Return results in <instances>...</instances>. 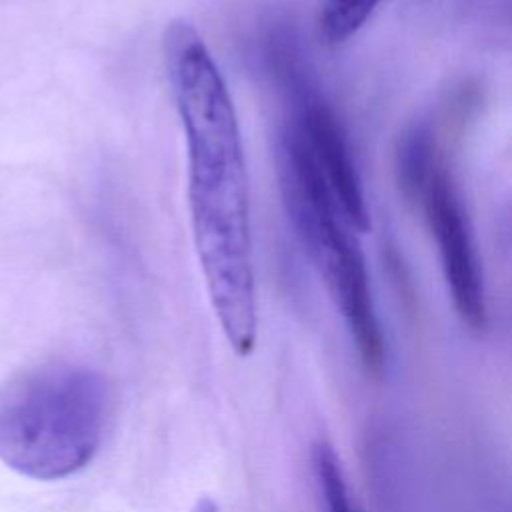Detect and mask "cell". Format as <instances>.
<instances>
[{"label": "cell", "mask_w": 512, "mask_h": 512, "mask_svg": "<svg viewBox=\"0 0 512 512\" xmlns=\"http://www.w3.org/2000/svg\"><path fill=\"white\" fill-rule=\"evenodd\" d=\"M162 46L186 134L192 236L206 290L228 344L248 356L258 336V302L248 174L236 112L212 54L190 22H170Z\"/></svg>", "instance_id": "6da1fadb"}, {"label": "cell", "mask_w": 512, "mask_h": 512, "mask_svg": "<svg viewBox=\"0 0 512 512\" xmlns=\"http://www.w3.org/2000/svg\"><path fill=\"white\" fill-rule=\"evenodd\" d=\"M108 412V386L88 366L20 370L0 384V460L32 480L74 476L98 454Z\"/></svg>", "instance_id": "7a4b0ae2"}, {"label": "cell", "mask_w": 512, "mask_h": 512, "mask_svg": "<svg viewBox=\"0 0 512 512\" xmlns=\"http://www.w3.org/2000/svg\"><path fill=\"white\" fill-rule=\"evenodd\" d=\"M276 168L282 202L300 244L328 284L362 364L380 372L386 344L362 250L304 134L288 118L276 140Z\"/></svg>", "instance_id": "3957f363"}, {"label": "cell", "mask_w": 512, "mask_h": 512, "mask_svg": "<svg viewBox=\"0 0 512 512\" xmlns=\"http://www.w3.org/2000/svg\"><path fill=\"white\" fill-rule=\"evenodd\" d=\"M424 212L438 246L444 278L458 316L472 328H484L488 320L482 268L472 230L452 176L436 166L424 196Z\"/></svg>", "instance_id": "277c9868"}, {"label": "cell", "mask_w": 512, "mask_h": 512, "mask_svg": "<svg viewBox=\"0 0 512 512\" xmlns=\"http://www.w3.org/2000/svg\"><path fill=\"white\" fill-rule=\"evenodd\" d=\"M434 136L424 122L408 126L396 146V180L408 200L424 196V190L436 170Z\"/></svg>", "instance_id": "5b68a950"}, {"label": "cell", "mask_w": 512, "mask_h": 512, "mask_svg": "<svg viewBox=\"0 0 512 512\" xmlns=\"http://www.w3.org/2000/svg\"><path fill=\"white\" fill-rule=\"evenodd\" d=\"M312 466L326 512H358L354 500L350 498L338 454L328 442L314 444Z\"/></svg>", "instance_id": "8992f818"}, {"label": "cell", "mask_w": 512, "mask_h": 512, "mask_svg": "<svg viewBox=\"0 0 512 512\" xmlns=\"http://www.w3.org/2000/svg\"><path fill=\"white\" fill-rule=\"evenodd\" d=\"M384 0H324L320 12L322 36L340 44L354 36Z\"/></svg>", "instance_id": "52a82bcc"}, {"label": "cell", "mask_w": 512, "mask_h": 512, "mask_svg": "<svg viewBox=\"0 0 512 512\" xmlns=\"http://www.w3.org/2000/svg\"><path fill=\"white\" fill-rule=\"evenodd\" d=\"M192 512H218V506H216L214 500L204 496V498H198V502L194 504Z\"/></svg>", "instance_id": "ba28073f"}]
</instances>
